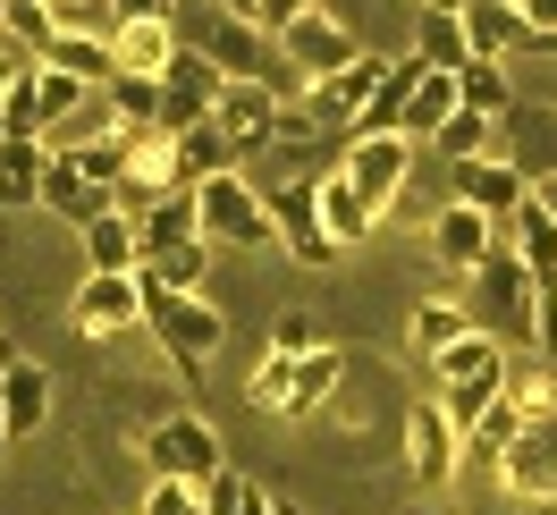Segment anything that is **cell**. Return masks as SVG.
Listing matches in <instances>:
<instances>
[{
  "mask_svg": "<svg viewBox=\"0 0 557 515\" xmlns=\"http://www.w3.org/2000/svg\"><path fill=\"white\" fill-rule=\"evenodd\" d=\"M406 515H448V507H406Z\"/></svg>",
  "mask_w": 557,
  "mask_h": 515,
  "instance_id": "52",
  "label": "cell"
},
{
  "mask_svg": "<svg viewBox=\"0 0 557 515\" xmlns=\"http://www.w3.org/2000/svg\"><path fill=\"white\" fill-rule=\"evenodd\" d=\"M76 237H85V271H144V237H136V211L127 204H110L102 220H85V229H76Z\"/></svg>",
  "mask_w": 557,
  "mask_h": 515,
  "instance_id": "19",
  "label": "cell"
},
{
  "mask_svg": "<svg viewBox=\"0 0 557 515\" xmlns=\"http://www.w3.org/2000/svg\"><path fill=\"white\" fill-rule=\"evenodd\" d=\"M465 330H473V321H465V305H456V296H422L414 321H406V346H414V364H440Z\"/></svg>",
  "mask_w": 557,
  "mask_h": 515,
  "instance_id": "25",
  "label": "cell"
},
{
  "mask_svg": "<svg viewBox=\"0 0 557 515\" xmlns=\"http://www.w3.org/2000/svg\"><path fill=\"white\" fill-rule=\"evenodd\" d=\"M498 245H507V229L482 220L473 204H456V195H448V204L431 211V262H440V271H482Z\"/></svg>",
  "mask_w": 557,
  "mask_h": 515,
  "instance_id": "14",
  "label": "cell"
},
{
  "mask_svg": "<svg viewBox=\"0 0 557 515\" xmlns=\"http://www.w3.org/2000/svg\"><path fill=\"white\" fill-rule=\"evenodd\" d=\"M211 9H220V17H245V26H253V9H262V0H211Z\"/></svg>",
  "mask_w": 557,
  "mask_h": 515,
  "instance_id": "49",
  "label": "cell"
},
{
  "mask_svg": "<svg viewBox=\"0 0 557 515\" xmlns=\"http://www.w3.org/2000/svg\"><path fill=\"white\" fill-rule=\"evenodd\" d=\"M51 9H69V0H51Z\"/></svg>",
  "mask_w": 557,
  "mask_h": 515,
  "instance_id": "55",
  "label": "cell"
},
{
  "mask_svg": "<svg viewBox=\"0 0 557 515\" xmlns=\"http://www.w3.org/2000/svg\"><path fill=\"white\" fill-rule=\"evenodd\" d=\"M51 69L102 94V85H110V35H60V42H51Z\"/></svg>",
  "mask_w": 557,
  "mask_h": 515,
  "instance_id": "36",
  "label": "cell"
},
{
  "mask_svg": "<svg viewBox=\"0 0 557 515\" xmlns=\"http://www.w3.org/2000/svg\"><path fill=\"white\" fill-rule=\"evenodd\" d=\"M42 211H60L69 229H85V220H102V211H110V195H102V186H85V177L69 170V152H60V144H51V170H42Z\"/></svg>",
  "mask_w": 557,
  "mask_h": 515,
  "instance_id": "24",
  "label": "cell"
},
{
  "mask_svg": "<svg viewBox=\"0 0 557 515\" xmlns=\"http://www.w3.org/2000/svg\"><path fill=\"white\" fill-rule=\"evenodd\" d=\"M69 152V170L85 186H102L110 204H119V186H127V136H94V144H60Z\"/></svg>",
  "mask_w": 557,
  "mask_h": 515,
  "instance_id": "33",
  "label": "cell"
},
{
  "mask_svg": "<svg viewBox=\"0 0 557 515\" xmlns=\"http://www.w3.org/2000/svg\"><path fill=\"white\" fill-rule=\"evenodd\" d=\"M347 372H355V355L347 346H321V355H305V372H296V397H287V422H313L338 389H347Z\"/></svg>",
  "mask_w": 557,
  "mask_h": 515,
  "instance_id": "22",
  "label": "cell"
},
{
  "mask_svg": "<svg viewBox=\"0 0 557 515\" xmlns=\"http://www.w3.org/2000/svg\"><path fill=\"white\" fill-rule=\"evenodd\" d=\"M473 287H482V305L498 312V339H507V346L532 339V312H541V279L516 262V245H498L482 271H473Z\"/></svg>",
  "mask_w": 557,
  "mask_h": 515,
  "instance_id": "13",
  "label": "cell"
},
{
  "mask_svg": "<svg viewBox=\"0 0 557 515\" xmlns=\"http://www.w3.org/2000/svg\"><path fill=\"white\" fill-rule=\"evenodd\" d=\"M144 465H152V481H195V490H211V481L228 474V456H220V431H211L195 406L161 414V422L144 431Z\"/></svg>",
  "mask_w": 557,
  "mask_h": 515,
  "instance_id": "5",
  "label": "cell"
},
{
  "mask_svg": "<svg viewBox=\"0 0 557 515\" xmlns=\"http://www.w3.org/2000/svg\"><path fill=\"white\" fill-rule=\"evenodd\" d=\"M523 431H532V422H523V414H516V397H507V389H498V397H490V406H482V422H473V431H465V447H473V456H482V465H498V456H507V447H516Z\"/></svg>",
  "mask_w": 557,
  "mask_h": 515,
  "instance_id": "34",
  "label": "cell"
},
{
  "mask_svg": "<svg viewBox=\"0 0 557 515\" xmlns=\"http://www.w3.org/2000/svg\"><path fill=\"white\" fill-rule=\"evenodd\" d=\"M0 447H9V422H0Z\"/></svg>",
  "mask_w": 557,
  "mask_h": 515,
  "instance_id": "54",
  "label": "cell"
},
{
  "mask_svg": "<svg viewBox=\"0 0 557 515\" xmlns=\"http://www.w3.org/2000/svg\"><path fill=\"white\" fill-rule=\"evenodd\" d=\"M507 245H516V262L541 279V287H557V220L541 204H523L516 220H507Z\"/></svg>",
  "mask_w": 557,
  "mask_h": 515,
  "instance_id": "27",
  "label": "cell"
},
{
  "mask_svg": "<svg viewBox=\"0 0 557 515\" xmlns=\"http://www.w3.org/2000/svg\"><path fill=\"white\" fill-rule=\"evenodd\" d=\"M136 237H144V262L170 254V245H186V237H203V229H195V195H152V204H136Z\"/></svg>",
  "mask_w": 557,
  "mask_h": 515,
  "instance_id": "26",
  "label": "cell"
},
{
  "mask_svg": "<svg viewBox=\"0 0 557 515\" xmlns=\"http://www.w3.org/2000/svg\"><path fill=\"white\" fill-rule=\"evenodd\" d=\"M490 474H498V490H516V499H532V507H549V499H557V414H549V422H532Z\"/></svg>",
  "mask_w": 557,
  "mask_h": 515,
  "instance_id": "16",
  "label": "cell"
},
{
  "mask_svg": "<svg viewBox=\"0 0 557 515\" xmlns=\"http://www.w3.org/2000/svg\"><path fill=\"white\" fill-rule=\"evenodd\" d=\"M422 9H448V17H465V9H473V0H422Z\"/></svg>",
  "mask_w": 557,
  "mask_h": 515,
  "instance_id": "50",
  "label": "cell"
},
{
  "mask_svg": "<svg viewBox=\"0 0 557 515\" xmlns=\"http://www.w3.org/2000/svg\"><path fill=\"white\" fill-rule=\"evenodd\" d=\"M0 42H17L26 60H51V42H60V9H51V0H0Z\"/></svg>",
  "mask_w": 557,
  "mask_h": 515,
  "instance_id": "30",
  "label": "cell"
},
{
  "mask_svg": "<svg viewBox=\"0 0 557 515\" xmlns=\"http://www.w3.org/2000/svg\"><path fill=\"white\" fill-rule=\"evenodd\" d=\"M35 69V60H26V51H17V42H0V102H9V85H17V76Z\"/></svg>",
  "mask_w": 557,
  "mask_h": 515,
  "instance_id": "47",
  "label": "cell"
},
{
  "mask_svg": "<svg viewBox=\"0 0 557 515\" xmlns=\"http://www.w3.org/2000/svg\"><path fill=\"white\" fill-rule=\"evenodd\" d=\"M456 204H473L482 220H516L523 204H532V177H523V161H498V152H482V161H456Z\"/></svg>",
  "mask_w": 557,
  "mask_h": 515,
  "instance_id": "15",
  "label": "cell"
},
{
  "mask_svg": "<svg viewBox=\"0 0 557 515\" xmlns=\"http://www.w3.org/2000/svg\"><path fill=\"white\" fill-rule=\"evenodd\" d=\"M278 110H287V102H278L271 76H245V85H228V94H220L211 127L228 136V152H237V161H253L262 144H278Z\"/></svg>",
  "mask_w": 557,
  "mask_h": 515,
  "instance_id": "10",
  "label": "cell"
},
{
  "mask_svg": "<svg viewBox=\"0 0 557 515\" xmlns=\"http://www.w3.org/2000/svg\"><path fill=\"white\" fill-rule=\"evenodd\" d=\"M211 254H220V245L186 237V245H170V254H152L144 271L161 279V287H177V296H203V279H211Z\"/></svg>",
  "mask_w": 557,
  "mask_h": 515,
  "instance_id": "35",
  "label": "cell"
},
{
  "mask_svg": "<svg viewBox=\"0 0 557 515\" xmlns=\"http://www.w3.org/2000/svg\"><path fill=\"white\" fill-rule=\"evenodd\" d=\"M0 422H9V440H35L51 422V372L35 355H9V346H0Z\"/></svg>",
  "mask_w": 557,
  "mask_h": 515,
  "instance_id": "17",
  "label": "cell"
},
{
  "mask_svg": "<svg viewBox=\"0 0 557 515\" xmlns=\"http://www.w3.org/2000/svg\"><path fill=\"white\" fill-rule=\"evenodd\" d=\"M195 229H203V245H228V254L278 245L271 195H262V186H245L237 170H220V177H203V186H195Z\"/></svg>",
  "mask_w": 557,
  "mask_h": 515,
  "instance_id": "4",
  "label": "cell"
},
{
  "mask_svg": "<svg viewBox=\"0 0 557 515\" xmlns=\"http://www.w3.org/2000/svg\"><path fill=\"white\" fill-rule=\"evenodd\" d=\"M170 60H177V26H119L110 17V76H170Z\"/></svg>",
  "mask_w": 557,
  "mask_h": 515,
  "instance_id": "20",
  "label": "cell"
},
{
  "mask_svg": "<svg viewBox=\"0 0 557 515\" xmlns=\"http://www.w3.org/2000/svg\"><path fill=\"white\" fill-rule=\"evenodd\" d=\"M431 372H440V406H448V422H456V431H473V422H482V406L507 389V372H516V364H507V339H498V330H465V339H456Z\"/></svg>",
  "mask_w": 557,
  "mask_h": 515,
  "instance_id": "3",
  "label": "cell"
},
{
  "mask_svg": "<svg viewBox=\"0 0 557 515\" xmlns=\"http://www.w3.org/2000/svg\"><path fill=\"white\" fill-rule=\"evenodd\" d=\"M305 9H313V0H262V9H253V26H262V35H287Z\"/></svg>",
  "mask_w": 557,
  "mask_h": 515,
  "instance_id": "45",
  "label": "cell"
},
{
  "mask_svg": "<svg viewBox=\"0 0 557 515\" xmlns=\"http://www.w3.org/2000/svg\"><path fill=\"white\" fill-rule=\"evenodd\" d=\"M490 127H498V119H482V110H456V119H448L431 144H440V161H482V152H490Z\"/></svg>",
  "mask_w": 557,
  "mask_h": 515,
  "instance_id": "40",
  "label": "cell"
},
{
  "mask_svg": "<svg viewBox=\"0 0 557 515\" xmlns=\"http://www.w3.org/2000/svg\"><path fill=\"white\" fill-rule=\"evenodd\" d=\"M456 94H465V110H482V119H507L516 110V76H507V60H465Z\"/></svg>",
  "mask_w": 557,
  "mask_h": 515,
  "instance_id": "32",
  "label": "cell"
},
{
  "mask_svg": "<svg viewBox=\"0 0 557 515\" xmlns=\"http://www.w3.org/2000/svg\"><path fill=\"white\" fill-rule=\"evenodd\" d=\"M177 170H186V186H203V177L237 170V152H228V136L203 119V127H186V136H177Z\"/></svg>",
  "mask_w": 557,
  "mask_h": 515,
  "instance_id": "37",
  "label": "cell"
},
{
  "mask_svg": "<svg viewBox=\"0 0 557 515\" xmlns=\"http://www.w3.org/2000/svg\"><path fill=\"white\" fill-rule=\"evenodd\" d=\"M136 515H203V490L195 481H144Z\"/></svg>",
  "mask_w": 557,
  "mask_h": 515,
  "instance_id": "42",
  "label": "cell"
},
{
  "mask_svg": "<svg viewBox=\"0 0 557 515\" xmlns=\"http://www.w3.org/2000/svg\"><path fill=\"white\" fill-rule=\"evenodd\" d=\"M321 346H330V330H321L313 312H278L271 321V355H296V364H305V355H321Z\"/></svg>",
  "mask_w": 557,
  "mask_h": 515,
  "instance_id": "41",
  "label": "cell"
},
{
  "mask_svg": "<svg viewBox=\"0 0 557 515\" xmlns=\"http://www.w3.org/2000/svg\"><path fill=\"white\" fill-rule=\"evenodd\" d=\"M465 42H473V60H507V51L532 42V35H523L516 0H473V9H465Z\"/></svg>",
  "mask_w": 557,
  "mask_h": 515,
  "instance_id": "28",
  "label": "cell"
},
{
  "mask_svg": "<svg viewBox=\"0 0 557 515\" xmlns=\"http://www.w3.org/2000/svg\"><path fill=\"white\" fill-rule=\"evenodd\" d=\"M278 515H305V507H296V499H278Z\"/></svg>",
  "mask_w": 557,
  "mask_h": 515,
  "instance_id": "51",
  "label": "cell"
},
{
  "mask_svg": "<svg viewBox=\"0 0 557 515\" xmlns=\"http://www.w3.org/2000/svg\"><path fill=\"white\" fill-rule=\"evenodd\" d=\"M296 372H305L296 355H262V364H253V380H245V397H253L262 414H278V422H287V397H296Z\"/></svg>",
  "mask_w": 557,
  "mask_h": 515,
  "instance_id": "39",
  "label": "cell"
},
{
  "mask_svg": "<svg viewBox=\"0 0 557 515\" xmlns=\"http://www.w3.org/2000/svg\"><path fill=\"white\" fill-rule=\"evenodd\" d=\"M278 51H287V69L305 76V85H321V76H338L347 60H363L355 26L338 17V9H321V0L305 9V17H296V26H287V35H278Z\"/></svg>",
  "mask_w": 557,
  "mask_h": 515,
  "instance_id": "7",
  "label": "cell"
},
{
  "mask_svg": "<svg viewBox=\"0 0 557 515\" xmlns=\"http://www.w3.org/2000/svg\"><path fill=\"white\" fill-rule=\"evenodd\" d=\"M541 51H557V35H541Z\"/></svg>",
  "mask_w": 557,
  "mask_h": 515,
  "instance_id": "53",
  "label": "cell"
},
{
  "mask_svg": "<svg viewBox=\"0 0 557 515\" xmlns=\"http://www.w3.org/2000/svg\"><path fill=\"white\" fill-rule=\"evenodd\" d=\"M414 60H422V69H440V76H456L465 60H473L465 17H448V9H422V17H414Z\"/></svg>",
  "mask_w": 557,
  "mask_h": 515,
  "instance_id": "29",
  "label": "cell"
},
{
  "mask_svg": "<svg viewBox=\"0 0 557 515\" xmlns=\"http://www.w3.org/2000/svg\"><path fill=\"white\" fill-rule=\"evenodd\" d=\"M85 110H94V85H76V76H60L51 60H35V69L9 85V102H0V136L60 144V127H76Z\"/></svg>",
  "mask_w": 557,
  "mask_h": 515,
  "instance_id": "2",
  "label": "cell"
},
{
  "mask_svg": "<svg viewBox=\"0 0 557 515\" xmlns=\"http://www.w3.org/2000/svg\"><path fill=\"white\" fill-rule=\"evenodd\" d=\"M271 229H278V245H287V262H305V271H330V262H338V237L321 229V186L313 177H287L271 195Z\"/></svg>",
  "mask_w": 557,
  "mask_h": 515,
  "instance_id": "8",
  "label": "cell"
},
{
  "mask_svg": "<svg viewBox=\"0 0 557 515\" xmlns=\"http://www.w3.org/2000/svg\"><path fill=\"white\" fill-rule=\"evenodd\" d=\"M262 26H245V17H211L203 35H195V51H203L211 69L228 76V85H245V76H271V51H262Z\"/></svg>",
  "mask_w": 557,
  "mask_h": 515,
  "instance_id": "18",
  "label": "cell"
},
{
  "mask_svg": "<svg viewBox=\"0 0 557 515\" xmlns=\"http://www.w3.org/2000/svg\"><path fill=\"white\" fill-rule=\"evenodd\" d=\"M406 465H414L422 490H448L456 465H465V431L448 422L440 397H414V406H406Z\"/></svg>",
  "mask_w": 557,
  "mask_h": 515,
  "instance_id": "9",
  "label": "cell"
},
{
  "mask_svg": "<svg viewBox=\"0 0 557 515\" xmlns=\"http://www.w3.org/2000/svg\"><path fill=\"white\" fill-rule=\"evenodd\" d=\"M516 17H523V35H532V42L557 35V0H516Z\"/></svg>",
  "mask_w": 557,
  "mask_h": 515,
  "instance_id": "46",
  "label": "cell"
},
{
  "mask_svg": "<svg viewBox=\"0 0 557 515\" xmlns=\"http://www.w3.org/2000/svg\"><path fill=\"white\" fill-rule=\"evenodd\" d=\"M347 186L372 204V220H388V211L406 204V177H414V136H347Z\"/></svg>",
  "mask_w": 557,
  "mask_h": 515,
  "instance_id": "6",
  "label": "cell"
},
{
  "mask_svg": "<svg viewBox=\"0 0 557 515\" xmlns=\"http://www.w3.org/2000/svg\"><path fill=\"white\" fill-rule=\"evenodd\" d=\"M507 397H516L523 422H549V414H557V372L532 355V364H516V372H507Z\"/></svg>",
  "mask_w": 557,
  "mask_h": 515,
  "instance_id": "38",
  "label": "cell"
},
{
  "mask_svg": "<svg viewBox=\"0 0 557 515\" xmlns=\"http://www.w3.org/2000/svg\"><path fill=\"white\" fill-rule=\"evenodd\" d=\"M532 204H541V211L557 220V170H549V177H532Z\"/></svg>",
  "mask_w": 557,
  "mask_h": 515,
  "instance_id": "48",
  "label": "cell"
},
{
  "mask_svg": "<svg viewBox=\"0 0 557 515\" xmlns=\"http://www.w3.org/2000/svg\"><path fill=\"white\" fill-rule=\"evenodd\" d=\"M532 355L557 372V287H541V312H532Z\"/></svg>",
  "mask_w": 557,
  "mask_h": 515,
  "instance_id": "44",
  "label": "cell"
},
{
  "mask_svg": "<svg viewBox=\"0 0 557 515\" xmlns=\"http://www.w3.org/2000/svg\"><path fill=\"white\" fill-rule=\"evenodd\" d=\"M42 170H51V144L0 136V211H35L42 204Z\"/></svg>",
  "mask_w": 557,
  "mask_h": 515,
  "instance_id": "21",
  "label": "cell"
},
{
  "mask_svg": "<svg viewBox=\"0 0 557 515\" xmlns=\"http://www.w3.org/2000/svg\"><path fill=\"white\" fill-rule=\"evenodd\" d=\"M381 85H388V60H381V51H363V60H347L338 76L305 85V119H313V127H347V136H355V119L372 110Z\"/></svg>",
  "mask_w": 557,
  "mask_h": 515,
  "instance_id": "12",
  "label": "cell"
},
{
  "mask_svg": "<svg viewBox=\"0 0 557 515\" xmlns=\"http://www.w3.org/2000/svg\"><path fill=\"white\" fill-rule=\"evenodd\" d=\"M136 287H144V330H152V346L195 380L211 355L228 346V312L211 305V296H177V287H161L152 271H136Z\"/></svg>",
  "mask_w": 557,
  "mask_h": 515,
  "instance_id": "1",
  "label": "cell"
},
{
  "mask_svg": "<svg viewBox=\"0 0 557 515\" xmlns=\"http://www.w3.org/2000/svg\"><path fill=\"white\" fill-rule=\"evenodd\" d=\"M456 110H465V94H456V76H440V69H422V85H414V102H406V136L414 144H431L440 127H448Z\"/></svg>",
  "mask_w": 557,
  "mask_h": 515,
  "instance_id": "31",
  "label": "cell"
},
{
  "mask_svg": "<svg viewBox=\"0 0 557 515\" xmlns=\"http://www.w3.org/2000/svg\"><path fill=\"white\" fill-rule=\"evenodd\" d=\"M119 26H177V0H110Z\"/></svg>",
  "mask_w": 557,
  "mask_h": 515,
  "instance_id": "43",
  "label": "cell"
},
{
  "mask_svg": "<svg viewBox=\"0 0 557 515\" xmlns=\"http://www.w3.org/2000/svg\"><path fill=\"white\" fill-rule=\"evenodd\" d=\"M313 186H321V229L338 237V254H347V245H363L372 229H381V220H372V204H363V195L347 186V170H321Z\"/></svg>",
  "mask_w": 557,
  "mask_h": 515,
  "instance_id": "23",
  "label": "cell"
},
{
  "mask_svg": "<svg viewBox=\"0 0 557 515\" xmlns=\"http://www.w3.org/2000/svg\"><path fill=\"white\" fill-rule=\"evenodd\" d=\"M69 321L85 330V339H127V330H144V287L136 271H85V287L69 296Z\"/></svg>",
  "mask_w": 557,
  "mask_h": 515,
  "instance_id": "11",
  "label": "cell"
}]
</instances>
